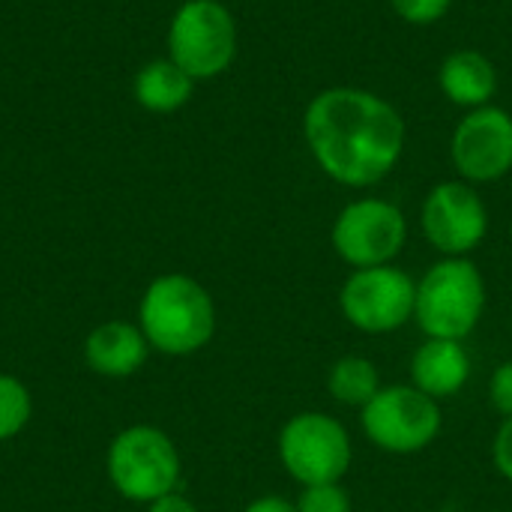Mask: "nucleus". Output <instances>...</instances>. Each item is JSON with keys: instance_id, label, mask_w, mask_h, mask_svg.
<instances>
[{"instance_id": "2", "label": "nucleus", "mask_w": 512, "mask_h": 512, "mask_svg": "<svg viewBox=\"0 0 512 512\" xmlns=\"http://www.w3.org/2000/svg\"><path fill=\"white\" fill-rule=\"evenodd\" d=\"M138 327L153 351L189 357L210 345L216 333V306L198 279L165 273L147 285L138 306Z\"/></svg>"}, {"instance_id": "5", "label": "nucleus", "mask_w": 512, "mask_h": 512, "mask_svg": "<svg viewBox=\"0 0 512 512\" xmlns=\"http://www.w3.org/2000/svg\"><path fill=\"white\" fill-rule=\"evenodd\" d=\"M108 480L111 486L135 504H153L180 483V453L174 441L156 426H132L120 432L108 447Z\"/></svg>"}, {"instance_id": "15", "label": "nucleus", "mask_w": 512, "mask_h": 512, "mask_svg": "<svg viewBox=\"0 0 512 512\" xmlns=\"http://www.w3.org/2000/svg\"><path fill=\"white\" fill-rule=\"evenodd\" d=\"M192 90H195V78H189L171 57L144 63L132 81L135 102L150 114L180 111L192 99Z\"/></svg>"}, {"instance_id": "17", "label": "nucleus", "mask_w": 512, "mask_h": 512, "mask_svg": "<svg viewBox=\"0 0 512 512\" xmlns=\"http://www.w3.org/2000/svg\"><path fill=\"white\" fill-rule=\"evenodd\" d=\"M33 414V399L27 393V387L12 378V375H0V441L15 438Z\"/></svg>"}, {"instance_id": "4", "label": "nucleus", "mask_w": 512, "mask_h": 512, "mask_svg": "<svg viewBox=\"0 0 512 512\" xmlns=\"http://www.w3.org/2000/svg\"><path fill=\"white\" fill-rule=\"evenodd\" d=\"M360 429L372 447L390 456H414L438 441L444 429L441 402L414 384H390L360 408Z\"/></svg>"}, {"instance_id": "3", "label": "nucleus", "mask_w": 512, "mask_h": 512, "mask_svg": "<svg viewBox=\"0 0 512 512\" xmlns=\"http://www.w3.org/2000/svg\"><path fill=\"white\" fill-rule=\"evenodd\" d=\"M489 288L471 258H441L417 282L414 321L426 339L465 342L483 321Z\"/></svg>"}, {"instance_id": "19", "label": "nucleus", "mask_w": 512, "mask_h": 512, "mask_svg": "<svg viewBox=\"0 0 512 512\" xmlns=\"http://www.w3.org/2000/svg\"><path fill=\"white\" fill-rule=\"evenodd\" d=\"M390 6L402 21L417 24V27H429L450 12L453 0H390Z\"/></svg>"}, {"instance_id": "10", "label": "nucleus", "mask_w": 512, "mask_h": 512, "mask_svg": "<svg viewBox=\"0 0 512 512\" xmlns=\"http://www.w3.org/2000/svg\"><path fill=\"white\" fill-rule=\"evenodd\" d=\"M420 225L441 258H468L489 234V207L474 183L444 180L423 198Z\"/></svg>"}, {"instance_id": "13", "label": "nucleus", "mask_w": 512, "mask_h": 512, "mask_svg": "<svg viewBox=\"0 0 512 512\" xmlns=\"http://www.w3.org/2000/svg\"><path fill=\"white\" fill-rule=\"evenodd\" d=\"M150 354V345L138 324L129 321H105L84 342V363L105 378H129L135 375Z\"/></svg>"}, {"instance_id": "14", "label": "nucleus", "mask_w": 512, "mask_h": 512, "mask_svg": "<svg viewBox=\"0 0 512 512\" xmlns=\"http://www.w3.org/2000/svg\"><path fill=\"white\" fill-rule=\"evenodd\" d=\"M438 84L453 105L474 111L492 105V96L498 90V69L483 51L462 48L444 57L438 69Z\"/></svg>"}, {"instance_id": "16", "label": "nucleus", "mask_w": 512, "mask_h": 512, "mask_svg": "<svg viewBox=\"0 0 512 512\" xmlns=\"http://www.w3.org/2000/svg\"><path fill=\"white\" fill-rule=\"evenodd\" d=\"M381 375L378 366L369 357L360 354H345L339 357L330 372H327V393L333 396V402L345 405V408H363L372 402V396L381 390Z\"/></svg>"}, {"instance_id": "12", "label": "nucleus", "mask_w": 512, "mask_h": 512, "mask_svg": "<svg viewBox=\"0 0 512 512\" xmlns=\"http://www.w3.org/2000/svg\"><path fill=\"white\" fill-rule=\"evenodd\" d=\"M471 354L456 339H426L411 357V384L435 402L453 399L471 381Z\"/></svg>"}, {"instance_id": "8", "label": "nucleus", "mask_w": 512, "mask_h": 512, "mask_svg": "<svg viewBox=\"0 0 512 512\" xmlns=\"http://www.w3.org/2000/svg\"><path fill=\"white\" fill-rule=\"evenodd\" d=\"M414 303L417 282L396 264L351 270L339 291L342 318L366 336H387L411 324Z\"/></svg>"}, {"instance_id": "20", "label": "nucleus", "mask_w": 512, "mask_h": 512, "mask_svg": "<svg viewBox=\"0 0 512 512\" xmlns=\"http://www.w3.org/2000/svg\"><path fill=\"white\" fill-rule=\"evenodd\" d=\"M489 402L507 420L512 417V360H504L489 378Z\"/></svg>"}, {"instance_id": "11", "label": "nucleus", "mask_w": 512, "mask_h": 512, "mask_svg": "<svg viewBox=\"0 0 512 512\" xmlns=\"http://www.w3.org/2000/svg\"><path fill=\"white\" fill-rule=\"evenodd\" d=\"M450 159L465 183H495L512 171V114L501 105L468 111L450 138Z\"/></svg>"}, {"instance_id": "18", "label": "nucleus", "mask_w": 512, "mask_h": 512, "mask_svg": "<svg viewBox=\"0 0 512 512\" xmlns=\"http://www.w3.org/2000/svg\"><path fill=\"white\" fill-rule=\"evenodd\" d=\"M297 512H351V495L342 483L306 486L297 498Z\"/></svg>"}, {"instance_id": "6", "label": "nucleus", "mask_w": 512, "mask_h": 512, "mask_svg": "<svg viewBox=\"0 0 512 512\" xmlns=\"http://www.w3.org/2000/svg\"><path fill=\"white\" fill-rule=\"evenodd\" d=\"M168 57L195 81L222 75L237 57V21L222 0H186L168 24Z\"/></svg>"}, {"instance_id": "1", "label": "nucleus", "mask_w": 512, "mask_h": 512, "mask_svg": "<svg viewBox=\"0 0 512 512\" xmlns=\"http://www.w3.org/2000/svg\"><path fill=\"white\" fill-rule=\"evenodd\" d=\"M303 135L315 165L351 189L381 183L405 150L402 114L363 87L321 90L303 114Z\"/></svg>"}, {"instance_id": "7", "label": "nucleus", "mask_w": 512, "mask_h": 512, "mask_svg": "<svg viewBox=\"0 0 512 512\" xmlns=\"http://www.w3.org/2000/svg\"><path fill=\"white\" fill-rule=\"evenodd\" d=\"M351 459V435L333 414L300 411L279 432V462L285 474L303 489L342 483L351 471Z\"/></svg>"}, {"instance_id": "22", "label": "nucleus", "mask_w": 512, "mask_h": 512, "mask_svg": "<svg viewBox=\"0 0 512 512\" xmlns=\"http://www.w3.org/2000/svg\"><path fill=\"white\" fill-rule=\"evenodd\" d=\"M147 512H198V507L189 498H183L180 492H171V495L147 504Z\"/></svg>"}, {"instance_id": "21", "label": "nucleus", "mask_w": 512, "mask_h": 512, "mask_svg": "<svg viewBox=\"0 0 512 512\" xmlns=\"http://www.w3.org/2000/svg\"><path fill=\"white\" fill-rule=\"evenodd\" d=\"M492 462H495V471L512 483V417L501 420L498 432H495V441H492Z\"/></svg>"}, {"instance_id": "9", "label": "nucleus", "mask_w": 512, "mask_h": 512, "mask_svg": "<svg viewBox=\"0 0 512 512\" xmlns=\"http://www.w3.org/2000/svg\"><path fill=\"white\" fill-rule=\"evenodd\" d=\"M330 243L351 270L393 264L408 243V219L387 198H357L339 210Z\"/></svg>"}, {"instance_id": "23", "label": "nucleus", "mask_w": 512, "mask_h": 512, "mask_svg": "<svg viewBox=\"0 0 512 512\" xmlns=\"http://www.w3.org/2000/svg\"><path fill=\"white\" fill-rule=\"evenodd\" d=\"M243 512H297V504L288 498H279V495H264V498H255L252 504H246Z\"/></svg>"}]
</instances>
